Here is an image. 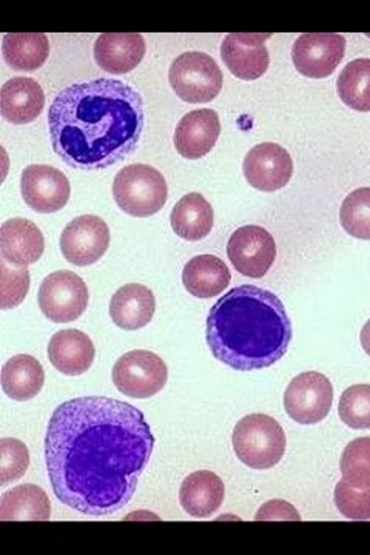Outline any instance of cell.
<instances>
[{"label": "cell", "instance_id": "obj_1", "mask_svg": "<svg viewBox=\"0 0 370 555\" xmlns=\"http://www.w3.org/2000/svg\"><path fill=\"white\" fill-rule=\"evenodd\" d=\"M155 447L139 409L107 397L65 401L53 412L46 462L59 502L87 516L115 514L130 502Z\"/></svg>", "mask_w": 370, "mask_h": 555}, {"label": "cell", "instance_id": "obj_2", "mask_svg": "<svg viewBox=\"0 0 370 555\" xmlns=\"http://www.w3.org/2000/svg\"><path fill=\"white\" fill-rule=\"evenodd\" d=\"M144 126L141 93L120 80L73 83L54 98L49 112L53 150L78 170H104L127 158Z\"/></svg>", "mask_w": 370, "mask_h": 555}, {"label": "cell", "instance_id": "obj_3", "mask_svg": "<svg viewBox=\"0 0 370 555\" xmlns=\"http://www.w3.org/2000/svg\"><path fill=\"white\" fill-rule=\"evenodd\" d=\"M292 323L281 299L256 286L234 287L207 317V345L216 360L237 371L273 366L288 352Z\"/></svg>", "mask_w": 370, "mask_h": 555}, {"label": "cell", "instance_id": "obj_4", "mask_svg": "<svg viewBox=\"0 0 370 555\" xmlns=\"http://www.w3.org/2000/svg\"><path fill=\"white\" fill-rule=\"evenodd\" d=\"M234 454L252 469H270L283 460L285 434L272 416L252 414L238 422L233 430Z\"/></svg>", "mask_w": 370, "mask_h": 555}, {"label": "cell", "instance_id": "obj_5", "mask_svg": "<svg viewBox=\"0 0 370 555\" xmlns=\"http://www.w3.org/2000/svg\"><path fill=\"white\" fill-rule=\"evenodd\" d=\"M113 196L120 210L130 217H152L166 206V178L145 164L124 167L113 182Z\"/></svg>", "mask_w": 370, "mask_h": 555}, {"label": "cell", "instance_id": "obj_6", "mask_svg": "<svg viewBox=\"0 0 370 555\" xmlns=\"http://www.w3.org/2000/svg\"><path fill=\"white\" fill-rule=\"evenodd\" d=\"M171 89L189 104H205L221 93V68L214 57L201 51H189L176 57L168 72Z\"/></svg>", "mask_w": 370, "mask_h": 555}, {"label": "cell", "instance_id": "obj_7", "mask_svg": "<svg viewBox=\"0 0 370 555\" xmlns=\"http://www.w3.org/2000/svg\"><path fill=\"white\" fill-rule=\"evenodd\" d=\"M113 383L124 396L150 398L160 393L168 378L167 364L163 358L149 350H133L116 361Z\"/></svg>", "mask_w": 370, "mask_h": 555}, {"label": "cell", "instance_id": "obj_8", "mask_svg": "<svg viewBox=\"0 0 370 555\" xmlns=\"http://www.w3.org/2000/svg\"><path fill=\"white\" fill-rule=\"evenodd\" d=\"M88 288L82 278L69 270L50 273L39 288L38 301L43 315L53 323H72L87 310Z\"/></svg>", "mask_w": 370, "mask_h": 555}, {"label": "cell", "instance_id": "obj_9", "mask_svg": "<svg viewBox=\"0 0 370 555\" xmlns=\"http://www.w3.org/2000/svg\"><path fill=\"white\" fill-rule=\"evenodd\" d=\"M333 387L320 372H304L292 379L284 392V408L293 422L317 425L331 412Z\"/></svg>", "mask_w": 370, "mask_h": 555}, {"label": "cell", "instance_id": "obj_10", "mask_svg": "<svg viewBox=\"0 0 370 555\" xmlns=\"http://www.w3.org/2000/svg\"><path fill=\"white\" fill-rule=\"evenodd\" d=\"M227 255L237 272L259 280L272 269L277 259V243L266 229L244 225L230 236Z\"/></svg>", "mask_w": 370, "mask_h": 555}, {"label": "cell", "instance_id": "obj_11", "mask_svg": "<svg viewBox=\"0 0 370 555\" xmlns=\"http://www.w3.org/2000/svg\"><path fill=\"white\" fill-rule=\"evenodd\" d=\"M346 53V39L336 33H307L293 43L295 68L310 79L331 76Z\"/></svg>", "mask_w": 370, "mask_h": 555}, {"label": "cell", "instance_id": "obj_12", "mask_svg": "<svg viewBox=\"0 0 370 555\" xmlns=\"http://www.w3.org/2000/svg\"><path fill=\"white\" fill-rule=\"evenodd\" d=\"M110 246V229L104 219L84 215L68 222L61 236L64 258L78 268L93 266L104 257Z\"/></svg>", "mask_w": 370, "mask_h": 555}, {"label": "cell", "instance_id": "obj_13", "mask_svg": "<svg viewBox=\"0 0 370 555\" xmlns=\"http://www.w3.org/2000/svg\"><path fill=\"white\" fill-rule=\"evenodd\" d=\"M22 198L38 214H54L67 206L72 188L61 170L50 166H28L22 171Z\"/></svg>", "mask_w": 370, "mask_h": 555}, {"label": "cell", "instance_id": "obj_14", "mask_svg": "<svg viewBox=\"0 0 370 555\" xmlns=\"http://www.w3.org/2000/svg\"><path fill=\"white\" fill-rule=\"evenodd\" d=\"M244 177L259 192H278L289 184L293 175V160L288 150L273 142L255 145L245 155Z\"/></svg>", "mask_w": 370, "mask_h": 555}, {"label": "cell", "instance_id": "obj_15", "mask_svg": "<svg viewBox=\"0 0 370 555\" xmlns=\"http://www.w3.org/2000/svg\"><path fill=\"white\" fill-rule=\"evenodd\" d=\"M270 35H227L221 46V56L232 75L243 80H255L266 75L270 65L266 40Z\"/></svg>", "mask_w": 370, "mask_h": 555}, {"label": "cell", "instance_id": "obj_16", "mask_svg": "<svg viewBox=\"0 0 370 555\" xmlns=\"http://www.w3.org/2000/svg\"><path fill=\"white\" fill-rule=\"evenodd\" d=\"M221 133V122L215 109L203 108L187 113L175 130L176 152L186 159H200L210 153Z\"/></svg>", "mask_w": 370, "mask_h": 555}, {"label": "cell", "instance_id": "obj_17", "mask_svg": "<svg viewBox=\"0 0 370 555\" xmlns=\"http://www.w3.org/2000/svg\"><path fill=\"white\" fill-rule=\"evenodd\" d=\"M46 250V240L35 222L13 218L0 228V255L16 268L38 262Z\"/></svg>", "mask_w": 370, "mask_h": 555}, {"label": "cell", "instance_id": "obj_18", "mask_svg": "<svg viewBox=\"0 0 370 555\" xmlns=\"http://www.w3.org/2000/svg\"><path fill=\"white\" fill-rule=\"evenodd\" d=\"M145 56V40L137 33H105L94 43V60L112 75L133 72Z\"/></svg>", "mask_w": 370, "mask_h": 555}, {"label": "cell", "instance_id": "obj_19", "mask_svg": "<svg viewBox=\"0 0 370 555\" xmlns=\"http://www.w3.org/2000/svg\"><path fill=\"white\" fill-rule=\"evenodd\" d=\"M97 357L93 341L76 328L58 332L50 339L49 360L54 369L68 377L86 374Z\"/></svg>", "mask_w": 370, "mask_h": 555}, {"label": "cell", "instance_id": "obj_20", "mask_svg": "<svg viewBox=\"0 0 370 555\" xmlns=\"http://www.w3.org/2000/svg\"><path fill=\"white\" fill-rule=\"evenodd\" d=\"M46 105V94L35 79L13 78L0 90V113L2 118L16 126L33 122L39 118Z\"/></svg>", "mask_w": 370, "mask_h": 555}, {"label": "cell", "instance_id": "obj_21", "mask_svg": "<svg viewBox=\"0 0 370 555\" xmlns=\"http://www.w3.org/2000/svg\"><path fill=\"white\" fill-rule=\"evenodd\" d=\"M155 295L142 284H126L113 295L110 315L113 323L124 331L145 327L155 315Z\"/></svg>", "mask_w": 370, "mask_h": 555}, {"label": "cell", "instance_id": "obj_22", "mask_svg": "<svg viewBox=\"0 0 370 555\" xmlns=\"http://www.w3.org/2000/svg\"><path fill=\"white\" fill-rule=\"evenodd\" d=\"M226 489L221 478L212 470H197L182 481L179 502L189 516L210 517L225 502Z\"/></svg>", "mask_w": 370, "mask_h": 555}, {"label": "cell", "instance_id": "obj_23", "mask_svg": "<svg viewBox=\"0 0 370 555\" xmlns=\"http://www.w3.org/2000/svg\"><path fill=\"white\" fill-rule=\"evenodd\" d=\"M232 273L226 262L215 255H200L190 259L182 270V283L193 297L207 299L218 297L229 287Z\"/></svg>", "mask_w": 370, "mask_h": 555}, {"label": "cell", "instance_id": "obj_24", "mask_svg": "<svg viewBox=\"0 0 370 555\" xmlns=\"http://www.w3.org/2000/svg\"><path fill=\"white\" fill-rule=\"evenodd\" d=\"M170 222L179 238L204 240L214 229V207L201 193H189L176 203Z\"/></svg>", "mask_w": 370, "mask_h": 555}, {"label": "cell", "instance_id": "obj_25", "mask_svg": "<svg viewBox=\"0 0 370 555\" xmlns=\"http://www.w3.org/2000/svg\"><path fill=\"white\" fill-rule=\"evenodd\" d=\"M46 383L42 364L31 356L10 358L2 367V389L14 401H28L38 396Z\"/></svg>", "mask_w": 370, "mask_h": 555}, {"label": "cell", "instance_id": "obj_26", "mask_svg": "<svg viewBox=\"0 0 370 555\" xmlns=\"http://www.w3.org/2000/svg\"><path fill=\"white\" fill-rule=\"evenodd\" d=\"M51 517L49 495L36 485H21L0 499V520L46 521Z\"/></svg>", "mask_w": 370, "mask_h": 555}, {"label": "cell", "instance_id": "obj_27", "mask_svg": "<svg viewBox=\"0 0 370 555\" xmlns=\"http://www.w3.org/2000/svg\"><path fill=\"white\" fill-rule=\"evenodd\" d=\"M2 53L11 68L35 72L49 57V38L43 33H10L3 36Z\"/></svg>", "mask_w": 370, "mask_h": 555}, {"label": "cell", "instance_id": "obj_28", "mask_svg": "<svg viewBox=\"0 0 370 555\" xmlns=\"http://www.w3.org/2000/svg\"><path fill=\"white\" fill-rule=\"evenodd\" d=\"M340 100L357 112H370V60L352 61L340 75Z\"/></svg>", "mask_w": 370, "mask_h": 555}, {"label": "cell", "instance_id": "obj_29", "mask_svg": "<svg viewBox=\"0 0 370 555\" xmlns=\"http://www.w3.org/2000/svg\"><path fill=\"white\" fill-rule=\"evenodd\" d=\"M340 221L354 238L370 241V188L355 190L343 201Z\"/></svg>", "mask_w": 370, "mask_h": 555}, {"label": "cell", "instance_id": "obj_30", "mask_svg": "<svg viewBox=\"0 0 370 555\" xmlns=\"http://www.w3.org/2000/svg\"><path fill=\"white\" fill-rule=\"evenodd\" d=\"M339 414L350 429H370V385H355L344 390Z\"/></svg>", "mask_w": 370, "mask_h": 555}, {"label": "cell", "instance_id": "obj_31", "mask_svg": "<svg viewBox=\"0 0 370 555\" xmlns=\"http://www.w3.org/2000/svg\"><path fill=\"white\" fill-rule=\"evenodd\" d=\"M343 480L350 485H370V437L350 441L340 462Z\"/></svg>", "mask_w": 370, "mask_h": 555}, {"label": "cell", "instance_id": "obj_32", "mask_svg": "<svg viewBox=\"0 0 370 555\" xmlns=\"http://www.w3.org/2000/svg\"><path fill=\"white\" fill-rule=\"evenodd\" d=\"M29 291L27 268H11L0 259V309L9 310L22 305Z\"/></svg>", "mask_w": 370, "mask_h": 555}, {"label": "cell", "instance_id": "obj_33", "mask_svg": "<svg viewBox=\"0 0 370 555\" xmlns=\"http://www.w3.org/2000/svg\"><path fill=\"white\" fill-rule=\"evenodd\" d=\"M335 505L350 520H370V485L340 481L335 488Z\"/></svg>", "mask_w": 370, "mask_h": 555}, {"label": "cell", "instance_id": "obj_34", "mask_svg": "<svg viewBox=\"0 0 370 555\" xmlns=\"http://www.w3.org/2000/svg\"><path fill=\"white\" fill-rule=\"evenodd\" d=\"M29 466L28 449L16 438L0 440V485L21 480Z\"/></svg>", "mask_w": 370, "mask_h": 555}, {"label": "cell", "instance_id": "obj_35", "mask_svg": "<svg viewBox=\"0 0 370 555\" xmlns=\"http://www.w3.org/2000/svg\"><path fill=\"white\" fill-rule=\"evenodd\" d=\"M255 520H302V516L291 503L284 502V500H272L259 507Z\"/></svg>", "mask_w": 370, "mask_h": 555}, {"label": "cell", "instance_id": "obj_36", "mask_svg": "<svg viewBox=\"0 0 370 555\" xmlns=\"http://www.w3.org/2000/svg\"><path fill=\"white\" fill-rule=\"evenodd\" d=\"M361 346L365 349V352L370 357V320L365 324V327L361 328Z\"/></svg>", "mask_w": 370, "mask_h": 555}]
</instances>
